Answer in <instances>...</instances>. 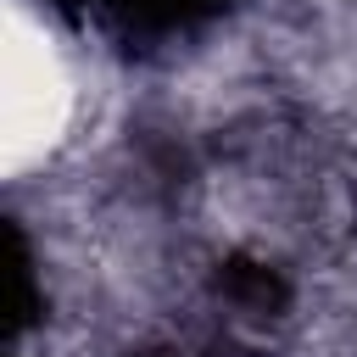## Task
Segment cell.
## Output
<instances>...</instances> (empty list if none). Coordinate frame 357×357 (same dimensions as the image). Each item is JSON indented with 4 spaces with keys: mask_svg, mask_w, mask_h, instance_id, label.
Here are the masks:
<instances>
[{
    "mask_svg": "<svg viewBox=\"0 0 357 357\" xmlns=\"http://www.w3.org/2000/svg\"><path fill=\"white\" fill-rule=\"evenodd\" d=\"M73 67L45 28V17L28 11V0H6L0 17V173L22 178L39 167L73 128Z\"/></svg>",
    "mask_w": 357,
    "mask_h": 357,
    "instance_id": "6da1fadb",
    "label": "cell"
}]
</instances>
